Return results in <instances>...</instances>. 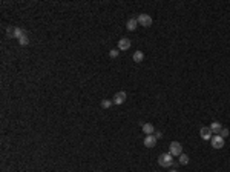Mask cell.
I'll use <instances>...</instances> for the list:
<instances>
[{"label": "cell", "mask_w": 230, "mask_h": 172, "mask_svg": "<svg viewBox=\"0 0 230 172\" xmlns=\"http://www.w3.org/2000/svg\"><path fill=\"white\" fill-rule=\"evenodd\" d=\"M174 155L170 152H166V154H161L158 157V165L161 168H169V166H172L174 165V158H172Z\"/></svg>", "instance_id": "6da1fadb"}, {"label": "cell", "mask_w": 230, "mask_h": 172, "mask_svg": "<svg viewBox=\"0 0 230 172\" xmlns=\"http://www.w3.org/2000/svg\"><path fill=\"white\" fill-rule=\"evenodd\" d=\"M137 20H138V25H141V26H144V28H149V26H152V17L149 16V14H140L138 17H137Z\"/></svg>", "instance_id": "7a4b0ae2"}, {"label": "cell", "mask_w": 230, "mask_h": 172, "mask_svg": "<svg viewBox=\"0 0 230 172\" xmlns=\"http://www.w3.org/2000/svg\"><path fill=\"white\" fill-rule=\"evenodd\" d=\"M210 143H212V148L213 149H221L223 146H224V138L221 137V135H213L212 138H210Z\"/></svg>", "instance_id": "3957f363"}, {"label": "cell", "mask_w": 230, "mask_h": 172, "mask_svg": "<svg viewBox=\"0 0 230 172\" xmlns=\"http://www.w3.org/2000/svg\"><path fill=\"white\" fill-rule=\"evenodd\" d=\"M169 151L172 155H181L183 154V146H181V143H178V141H172L170 143V146H169Z\"/></svg>", "instance_id": "277c9868"}, {"label": "cell", "mask_w": 230, "mask_h": 172, "mask_svg": "<svg viewBox=\"0 0 230 172\" xmlns=\"http://www.w3.org/2000/svg\"><path fill=\"white\" fill-rule=\"evenodd\" d=\"M130 45H132V42L126 37L118 40V49H120V51H127V49H130Z\"/></svg>", "instance_id": "5b68a950"}, {"label": "cell", "mask_w": 230, "mask_h": 172, "mask_svg": "<svg viewBox=\"0 0 230 172\" xmlns=\"http://www.w3.org/2000/svg\"><path fill=\"white\" fill-rule=\"evenodd\" d=\"M126 98H127V96H126V92L124 91H120V92H117L115 96H114V103L115 105H123L124 101H126Z\"/></svg>", "instance_id": "8992f818"}, {"label": "cell", "mask_w": 230, "mask_h": 172, "mask_svg": "<svg viewBox=\"0 0 230 172\" xmlns=\"http://www.w3.org/2000/svg\"><path fill=\"white\" fill-rule=\"evenodd\" d=\"M157 145V137L155 135H147L144 137V146L146 148H154Z\"/></svg>", "instance_id": "52a82bcc"}, {"label": "cell", "mask_w": 230, "mask_h": 172, "mask_svg": "<svg viewBox=\"0 0 230 172\" xmlns=\"http://www.w3.org/2000/svg\"><path fill=\"white\" fill-rule=\"evenodd\" d=\"M212 129H210V128H206V126H204V128H201V131H199V135H201V138H203V140H210V138H212Z\"/></svg>", "instance_id": "ba28073f"}, {"label": "cell", "mask_w": 230, "mask_h": 172, "mask_svg": "<svg viewBox=\"0 0 230 172\" xmlns=\"http://www.w3.org/2000/svg\"><path fill=\"white\" fill-rule=\"evenodd\" d=\"M141 129H143V132L147 134V135H152L155 132V128H154V125H150V123H143Z\"/></svg>", "instance_id": "9c48e42d"}, {"label": "cell", "mask_w": 230, "mask_h": 172, "mask_svg": "<svg viewBox=\"0 0 230 172\" xmlns=\"http://www.w3.org/2000/svg\"><path fill=\"white\" fill-rule=\"evenodd\" d=\"M137 26H138V20L137 19H129L127 23H126V28H127L129 31H135Z\"/></svg>", "instance_id": "30bf717a"}, {"label": "cell", "mask_w": 230, "mask_h": 172, "mask_svg": "<svg viewBox=\"0 0 230 172\" xmlns=\"http://www.w3.org/2000/svg\"><path fill=\"white\" fill-rule=\"evenodd\" d=\"M210 129H212V132H215V134H219V131L223 129V126H221V123H218V121H213L212 125L209 126Z\"/></svg>", "instance_id": "8fae6325"}, {"label": "cell", "mask_w": 230, "mask_h": 172, "mask_svg": "<svg viewBox=\"0 0 230 172\" xmlns=\"http://www.w3.org/2000/svg\"><path fill=\"white\" fill-rule=\"evenodd\" d=\"M143 60H144V54H143L141 51H137V52H134V61H137V63H141Z\"/></svg>", "instance_id": "7c38bea8"}, {"label": "cell", "mask_w": 230, "mask_h": 172, "mask_svg": "<svg viewBox=\"0 0 230 172\" xmlns=\"http://www.w3.org/2000/svg\"><path fill=\"white\" fill-rule=\"evenodd\" d=\"M18 43L22 45V46H26V45H29V38L26 36V32H23V36L18 38Z\"/></svg>", "instance_id": "4fadbf2b"}, {"label": "cell", "mask_w": 230, "mask_h": 172, "mask_svg": "<svg viewBox=\"0 0 230 172\" xmlns=\"http://www.w3.org/2000/svg\"><path fill=\"white\" fill-rule=\"evenodd\" d=\"M189 155H186V154H181L179 155V165H189Z\"/></svg>", "instance_id": "5bb4252c"}, {"label": "cell", "mask_w": 230, "mask_h": 172, "mask_svg": "<svg viewBox=\"0 0 230 172\" xmlns=\"http://www.w3.org/2000/svg\"><path fill=\"white\" fill-rule=\"evenodd\" d=\"M112 103H114V101H110V100H101V108H103V109H109V108L112 106Z\"/></svg>", "instance_id": "9a60e30c"}, {"label": "cell", "mask_w": 230, "mask_h": 172, "mask_svg": "<svg viewBox=\"0 0 230 172\" xmlns=\"http://www.w3.org/2000/svg\"><path fill=\"white\" fill-rule=\"evenodd\" d=\"M229 134H230L229 129H227V128H223V129L219 131V134H218V135H221L223 138H226V137H229Z\"/></svg>", "instance_id": "2e32d148"}, {"label": "cell", "mask_w": 230, "mask_h": 172, "mask_svg": "<svg viewBox=\"0 0 230 172\" xmlns=\"http://www.w3.org/2000/svg\"><path fill=\"white\" fill-rule=\"evenodd\" d=\"M118 52H120V49H110V51H109V57L115 58L117 56H118Z\"/></svg>", "instance_id": "e0dca14e"}, {"label": "cell", "mask_w": 230, "mask_h": 172, "mask_svg": "<svg viewBox=\"0 0 230 172\" xmlns=\"http://www.w3.org/2000/svg\"><path fill=\"white\" fill-rule=\"evenodd\" d=\"M14 31H16V28H12V26H9V28L6 29V32H8L9 38H14Z\"/></svg>", "instance_id": "ac0fdd59"}, {"label": "cell", "mask_w": 230, "mask_h": 172, "mask_svg": "<svg viewBox=\"0 0 230 172\" xmlns=\"http://www.w3.org/2000/svg\"><path fill=\"white\" fill-rule=\"evenodd\" d=\"M155 137H157V138H161V137H163V134H161V132H157V135H155Z\"/></svg>", "instance_id": "d6986e66"}, {"label": "cell", "mask_w": 230, "mask_h": 172, "mask_svg": "<svg viewBox=\"0 0 230 172\" xmlns=\"http://www.w3.org/2000/svg\"><path fill=\"white\" fill-rule=\"evenodd\" d=\"M170 172H178V171H175V169H172V171H170Z\"/></svg>", "instance_id": "ffe728a7"}]
</instances>
